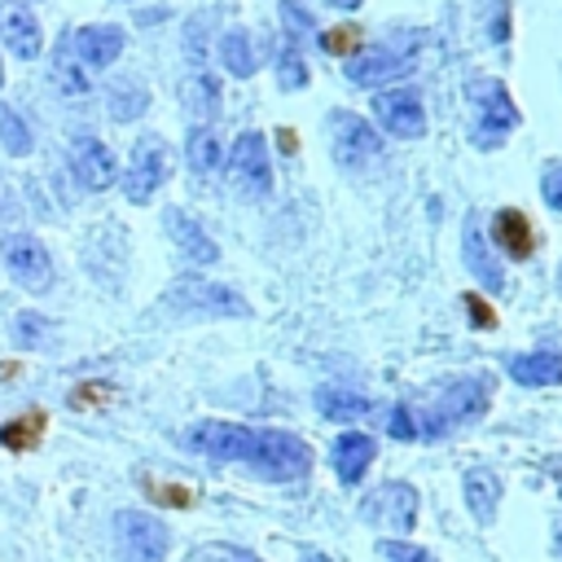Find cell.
Returning <instances> with one entry per match:
<instances>
[{
  "mask_svg": "<svg viewBox=\"0 0 562 562\" xmlns=\"http://www.w3.org/2000/svg\"><path fill=\"white\" fill-rule=\"evenodd\" d=\"M492 386H496V382H492L487 373H465V378L448 382L430 408L413 413L417 435H422V439H435V435H443V430L457 426V422L483 417V408H487V400H492Z\"/></svg>",
  "mask_w": 562,
  "mask_h": 562,
  "instance_id": "1",
  "label": "cell"
},
{
  "mask_svg": "<svg viewBox=\"0 0 562 562\" xmlns=\"http://www.w3.org/2000/svg\"><path fill=\"white\" fill-rule=\"evenodd\" d=\"M246 465L259 479L290 483V479H303L312 470V448L299 435H290V430H255L250 452H246Z\"/></svg>",
  "mask_w": 562,
  "mask_h": 562,
  "instance_id": "2",
  "label": "cell"
},
{
  "mask_svg": "<svg viewBox=\"0 0 562 562\" xmlns=\"http://www.w3.org/2000/svg\"><path fill=\"white\" fill-rule=\"evenodd\" d=\"M167 307H176L180 316H250V303L233 285L206 277H176Z\"/></svg>",
  "mask_w": 562,
  "mask_h": 562,
  "instance_id": "3",
  "label": "cell"
},
{
  "mask_svg": "<svg viewBox=\"0 0 562 562\" xmlns=\"http://www.w3.org/2000/svg\"><path fill=\"white\" fill-rule=\"evenodd\" d=\"M470 97H474V145H501L514 127H518V105L509 101V92H505V83H496V79H479L474 88H470Z\"/></svg>",
  "mask_w": 562,
  "mask_h": 562,
  "instance_id": "4",
  "label": "cell"
},
{
  "mask_svg": "<svg viewBox=\"0 0 562 562\" xmlns=\"http://www.w3.org/2000/svg\"><path fill=\"white\" fill-rule=\"evenodd\" d=\"M0 259H4L9 277L22 290L40 294V290L53 285V255H48V246L40 237H31V233H4L0 237Z\"/></svg>",
  "mask_w": 562,
  "mask_h": 562,
  "instance_id": "5",
  "label": "cell"
},
{
  "mask_svg": "<svg viewBox=\"0 0 562 562\" xmlns=\"http://www.w3.org/2000/svg\"><path fill=\"white\" fill-rule=\"evenodd\" d=\"M114 536H119L123 562H162L167 544H171L162 518H154L145 509H119L114 514Z\"/></svg>",
  "mask_w": 562,
  "mask_h": 562,
  "instance_id": "6",
  "label": "cell"
},
{
  "mask_svg": "<svg viewBox=\"0 0 562 562\" xmlns=\"http://www.w3.org/2000/svg\"><path fill=\"white\" fill-rule=\"evenodd\" d=\"M167 176H171V149H167V140L162 136H140L132 145V158H127V171H123L127 202H149Z\"/></svg>",
  "mask_w": 562,
  "mask_h": 562,
  "instance_id": "7",
  "label": "cell"
},
{
  "mask_svg": "<svg viewBox=\"0 0 562 562\" xmlns=\"http://www.w3.org/2000/svg\"><path fill=\"white\" fill-rule=\"evenodd\" d=\"M250 439H255V426H241V422H198L180 435L184 448L215 457V461H246Z\"/></svg>",
  "mask_w": 562,
  "mask_h": 562,
  "instance_id": "8",
  "label": "cell"
},
{
  "mask_svg": "<svg viewBox=\"0 0 562 562\" xmlns=\"http://www.w3.org/2000/svg\"><path fill=\"white\" fill-rule=\"evenodd\" d=\"M228 176L241 193L259 198L272 189V162H268V140L259 132H241L228 149Z\"/></svg>",
  "mask_w": 562,
  "mask_h": 562,
  "instance_id": "9",
  "label": "cell"
},
{
  "mask_svg": "<svg viewBox=\"0 0 562 562\" xmlns=\"http://www.w3.org/2000/svg\"><path fill=\"white\" fill-rule=\"evenodd\" d=\"M70 171H75V180L83 184V189H110L114 180H119V158L110 154V145L105 140H97V136H79L75 145H70Z\"/></svg>",
  "mask_w": 562,
  "mask_h": 562,
  "instance_id": "10",
  "label": "cell"
},
{
  "mask_svg": "<svg viewBox=\"0 0 562 562\" xmlns=\"http://www.w3.org/2000/svg\"><path fill=\"white\" fill-rule=\"evenodd\" d=\"M373 114L382 119V127H386L391 136L413 140V136L426 132V110H422V97H417L413 88H391V92H382V97L373 101Z\"/></svg>",
  "mask_w": 562,
  "mask_h": 562,
  "instance_id": "11",
  "label": "cell"
},
{
  "mask_svg": "<svg viewBox=\"0 0 562 562\" xmlns=\"http://www.w3.org/2000/svg\"><path fill=\"white\" fill-rule=\"evenodd\" d=\"M66 40H70V53L83 61V70H105V66L123 53V26H110V22L79 26V31H70Z\"/></svg>",
  "mask_w": 562,
  "mask_h": 562,
  "instance_id": "12",
  "label": "cell"
},
{
  "mask_svg": "<svg viewBox=\"0 0 562 562\" xmlns=\"http://www.w3.org/2000/svg\"><path fill=\"white\" fill-rule=\"evenodd\" d=\"M378 149H382V136L360 114H334V158L342 167H360L378 158Z\"/></svg>",
  "mask_w": 562,
  "mask_h": 562,
  "instance_id": "13",
  "label": "cell"
},
{
  "mask_svg": "<svg viewBox=\"0 0 562 562\" xmlns=\"http://www.w3.org/2000/svg\"><path fill=\"white\" fill-rule=\"evenodd\" d=\"M0 40L9 53H18L22 61L40 57L44 48V35H40V22L31 13V4H18V0H0Z\"/></svg>",
  "mask_w": 562,
  "mask_h": 562,
  "instance_id": "14",
  "label": "cell"
},
{
  "mask_svg": "<svg viewBox=\"0 0 562 562\" xmlns=\"http://www.w3.org/2000/svg\"><path fill=\"white\" fill-rule=\"evenodd\" d=\"M373 457H378V443L364 430H342L329 448V461H334V474L342 487H356L364 479V470L373 465Z\"/></svg>",
  "mask_w": 562,
  "mask_h": 562,
  "instance_id": "15",
  "label": "cell"
},
{
  "mask_svg": "<svg viewBox=\"0 0 562 562\" xmlns=\"http://www.w3.org/2000/svg\"><path fill=\"white\" fill-rule=\"evenodd\" d=\"M408 70H413V57L391 53V48H373V53H360L347 61V79L360 88H382L391 79H404Z\"/></svg>",
  "mask_w": 562,
  "mask_h": 562,
  "instance_id": "16",
  "label": "cell"
},
{
  "mask_svg": "<svg viewBox=\"0 0 562 562\" xmlns=\"http://www.w3.org/2000/svg\"><path fill=\"white\" fill-rule=\"evenodd\" d=\"M364 514L369 518H382L386 527H395V531H408L413 522H417V492L408 487V483H382L378 492H373V501L364 505Z\"/></svg>",
  "mask_w": 562,
  "mask_h": 562,
  "instance_id": "17",
  "label": "cell"
},
{
  "mask_svg": "<svg viewBox=\"0 0 562 562\" xmlns=\"http://www.w3.org/2000/svg\"><path fill=\"white\" fill-rule=\"evenodd\" d=\"M492 241H496L509 259H527V255L536 250V233H531V224H527V215H522L518 206H501V211L492 215Z\"/></svg>",
  "mask_w": 562,
  "mask_h": 562,
  "instance_id": "18",
  "label": "cell"
},
{
  "mask_svg": "<svg viewBox=\"0 0 562 562\" xmlns=\"http://www.w3.org/2000/svg\"><path fill=\"white\" fill-rule=\"evenodd\" d=\"M167 233L176 237V246H180V255L189 259V263H215L220 259V246L206 237V228L198 224V220H189L184 211H167Z\"/></svg>",
  "mask_w": 562,
  "mask_h": 562,
  "instance_id": "19",
  "label": "cell"
},
{
  "mask_svg": "<svg viewBox=\"0 0 562 562\" xmlns=\"http://www.w3.org/2000/svg\"><path fill=\"white\" fill-rule=\"evenodd\" d=\"M461 492H465V509L474 514V522L479 527H492L496 505H501V479L492 470H470L461 479Z\"/></svg>",
  "mask_w": 562,
  "mask_h": 562,
  "instance_id": "20",
  "label": "cell"
},
{
  "mask_svg": "<svg viewBox=\"0 0 562 562\" xmlns=\"http://www.w3.org/2000/svg\"><path fill=\"white\" fill-rule=\"evenodd\" d=\"M509 378L518 386H558L562 382V356L558 351H522L509 360Z\"/></svg>",
  "mask_w": 562,
  "mask_h": 562,
  "instance_id": "21",
  "label": "cell"
},
{
  "mask_svg": "<svg viewBox=\"0 0 562 562\" xmlns=\"http://www.w3.org/2000/svg\"><path fill=\"white\" fill-rule=\"evenodd\" d=\"M53 83H57L61 97H88V88H92V70H83V61L70 53L66 35H61V44L53 53Z\"/></svg>",
  "mask_w": 562,
  "mask_h": 562,
  "instance_id": "22",
  "label": "cell"
},
{
  "mask_svg": "<svg viewBox=\"0 0 562 562\" xmlns=\"http://www.w3.org/2000/svg\"><path fill=\"white\" fill-rule=\"evenodd\" d=\"M461 255H465V268H470L479 281H487L492 290L501 285V263L487 255L483 233H479V220H465V246H461Z\"/></svg>",
  "mask_w": 562,
  "mask_h": 562,
  "instance_id": "23",
  "label": "cell"
},
{
  "mask_svg": "<svg viewBox=\"0 0 562 562\" xmlns=\"http://www.w3.org/2000/svg\"><path fill=\"white\" fill-rule=\"evenodd\" d=\"M40 439H44V413L40 408H31L22 417H9L0 426V448H9V452H31Z\"/></svg>",
  "mask_w": 562,
  "mask_h": 562,
  "instance_id": "24",
  "label": "cell"
},
{
  "mask_svg": "<svg viewBox=\"0 0 562 562\" xmlns=\"http://www.w3.org/2000/svg\"><path fill=\"white\" fill-rule=\"evenodd\" d=\"M316 408L325 422H351L360 413H369V400L356 395V391H342V386H321L316 391Z\"/></svg>",
  "mask_w": 562,
  "mask_h": 562,
  "instance_id": "25",
  "label": "cell"
},
{
  "mask_svg": "<svg viewBox=\"0 0 562 562\" xmlns=\"http://www.w3.org/2000/svg\"><path fill=\"white\" fill-rule=\"evenodd\" d=\"M105 105H110V119H114V123H132L136 114H145L149 92H145L136 79H119V83H110Z\"/></svg>",
  "mask_w": 562,
  "mask_h": 562,
  "instance_id": "26",
  "label": "cell"
},
{
  "mask_svg": "<svg viewBox=\"0 0 562 562\" xmlns=\"http://www.w3.org/2000/svg\"><path fill=\"white\" fill-rule=\"evenodd\" d=\"M220 61H224V70L228 75H237V79H246V75H255V44H250V35L246 31H228L224 40H220Z\"/></svg>",
  "mask_w": 562,
  "mask_h": 562,
  "instance_id": "27",
  "label": "cell"
},
{
  "mask_svg": "<svg viewBox=\"0 0 562 562\" xmlns=\"http://www.w3.org/2000/svg\"><path fill=\"white\" fill-rule=\"evenodd\" d=\"M184 158H189V167H193L198 176H211V171L220 167L224 149H220V140H215L211 127H193L189 140H184Z\"/></svg>",
  "mask_w": 562,
  "mask_h": 562,
  "instance_id": "28",
  "label": "cell"
},
{
  "mask_svg": "<svg viewBox=\"0 0 562 562\" xmlns=\"http://www.w3.org/2000/svg\"><path fill=\"white\" fill-rule=\"evenodd\" d=\"M0 145L13 158H26L31 154V127H26V119L13 105H0Z\"/></svg>",
  "mask_w": 562,
  "mask_h": 562,
  "instance_id": "29",
  "label": "cell"
},
{
  "mask_svg": "<svg viewBox=\"0 0 562 562\" xmlns=\"http://www.w3.org/2000/svg\"><path fill=\"white\" fill-rule=\"evenodd\" d=\"M184 101H189V110H193V114L211 119V114H215V105H220V83H215L211 75H193V79L184 83Z\"/></svg>",
  "mask_w": 562,
  "mask_h": 562,
  "instance_id": "30",
  "label": "cell"
},
{
  "mask_svg": "<svg viewBox=\"0 0 562 562\" xmlns=\"http://www.w3.org/2000/svg\"><path fill=\"white\" fill-rule=\"evenodd\" d=\"M184 562H259L250 549L241 544H228V540H211V544H198Z\"/></svg>",
  "mask_w": 562,
  "mask_h": 562,
  "instance_id": "31",
  "label": "cell"
},
{
  "mask_svg": "<svg viewBox=\"0 0 562 562\" xmlns=\"http://www.w3.org/2000/svg\"><path fill=\"white\" fill-rule=\"evenodd\" d=\"M13 338H18V347H26V351L44 347V338H48L44 316H40V312H18V321H13Z\"/></svg>",
  "mask_w": 562,
  "mask_h": 562,
  "instance_id": "32",
  "label": "cell"
},
{
  "mask_svg": "<svg viewBox=\"0 0 562 562\" xmlns=\"http://www.w3.org/2000/svg\"><path fill=\"white\" fill-rule=\"evenodd\" d=\"M321 48H325V53H334V57H347V53H356V48H360V26H351V22H342V26H329V31L321 35Z\"/></svg>",
  "mask_w": 562,
  "mask_h": 562,
  "instance_id": "33",
  "label": "cell"
},
{
  "mask_svg": "<svg viewBox=\"0 0 562 562\" xmlns=\"http://www.w3.org/2000/svg\"><path fill=\"white\" fill-rule=\"evenodd\" d=\"M277 75H281V88H303V83H307V70H303V61H299V53H294V48H285V53H281Z\"/></svg>",
  "mask_w": 562,
  "mask_h": 562,
  "instance_id": "34",
  "label": "cell"
},
{
  "mask_svg": "<svg viewBox=\"0 0 562 562\" xmlns=\"http://www.w3.org/2000/svg\"><path fill=\"white\" fill-rule=\"evenodd\" d=\"M386 562H435L426 549H417V544H404V540H382V549H378Z\"/></svg>",
  "mask_w": 562,
  "mask_h": 562,
  "instance_id": "35",
  "label": "cell"
},
{
  "mask_svg": "<svg viewBox=\"0 0 562 562\" xmlns=\"http://www.w3.org/2000/svg\"><path fill=\"white\" fill-rule=\"evenodd\" d=\"M540 193H544V202L562 215V162H549V167H544V176H540Z\"/></svg>",
  "mask_w": 562,
  "mask_h": 562,
  "instance_id": "36",
  "label": "cell"
},
{
  "mask_svg": "<svg viewBox=\"0 0 562 562\" xmlns=\"http://www.w3.org/2000/svg\"><path fill=\"white\" fill-rule=\"evenodd\" d=\"M386 430H391L395 439H417V426H413V408L395 404V408H391V417H386Z\"/></svg>",
  "mask_w": 562,
  "mask_h": 562,
  "instance_id": "37",
  "label": "cell"
},
{
  "mask_svg": "<svg viewBox=\"0 0 562 562\" xmlns=\"http://www.w3.org/2000/svg\"><path fill=\"white\" fill-rule=\"evenodd\" d=\"M281 18H285V26H290L294 40H299V35H312V22H307V13L299 9V0H281Z\"/></svg>",
  "mask_w": 562,
  "mask_h": 562,
  "instance_id": "38",
  "label": "cell"
},
{
  "mask_svg": "<svg viewBox=\"0 0 562 562\" xmlns=\"http://www.w3.org/2000/svg\"><path fill=\"white\" fill-rule=\"evenodd\" d=\"M465 307H470V321H474L479 329H492V325H496V312H492L479 294H465Z\"/></svg>",
  "mask_w": 562,
  "mask_h": 562,
  "instance_id": "39",
  "label": "cell"
},
{
  "mask_svg": "<svg viewBox=\"0 0 562 562\" xmlns=\"http://www.w3.org/2000/svg\"><path fill=\"white\" fill-rule=\"evenodd\" d=\"M149 496H154V501H162V505H189V501H193L184 487H154Z\"/></svg>",
  "mask_w": 562,
  "mask_h": 562,
  "instance_id": "40",
  "label": "cell"
},
{
  "mask_svg": "<svg viewBox=\"0 0 562 562\" xmlns=\"http://www.w3.org/2000/svg\"><path fill=\"white\" fill-rule=\"evenodd\" d=\"M329 4H334V9H347V13H351V9H360L364 0H329Z\"/></svg>",
  "mask_w": 562,
  "mask_h": 562,
  "instance_id": "41",
  "label": "cell"
},
{
  "mask_svg": "<svg viewBox=\"0 0 562 562\" xmlns=\"http://www.w3.org/2000/svg\"><path fill=\"white\" fill-rule=\"evenodd\" d=\"M558 294H562V263H558Z\"/></svg>",
  "mask_w": 562,
  "mask_h": 562,
  "instance_id": "42",
  "label": "cell"
},
{
  "mask_svg": "<svg viewBox=\"0 0 562 562\" xmlns=\"http://www.w3.org/2000/svg\"><path fill=\"white\" fill-rule=\"evenodd\" d=\"M0 88H4V61H0Z\"/></svg>",
  "mask_w": 562,
  "mask_h": 562,
  "instance_id": "43",
  "label": "cell"
},
{
  "mask_svg": "<svg viewBox=\"0 0 562 562\" xmlns=\"http://www.w3.org/2000/svg\"><path fill=\"white\" fill-rule=\"evenodd\" d=\"M558 540H562V536H558Z\"/></svg>",
  "mask_w": 562,
  "mask_h": 562,
  "instance_id": "44",
  "label": "cell"
}]
</instances>
